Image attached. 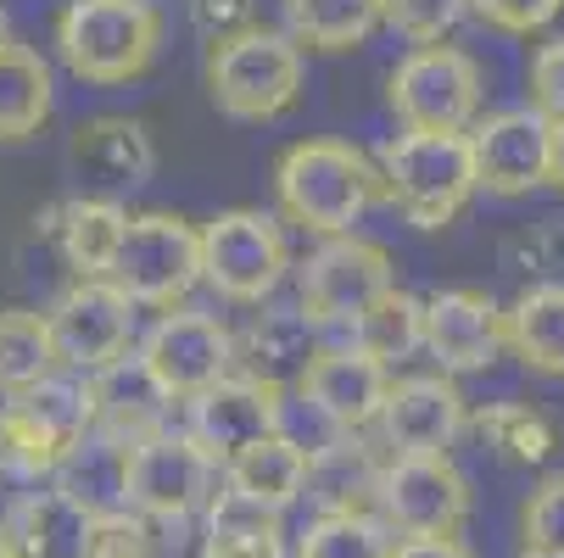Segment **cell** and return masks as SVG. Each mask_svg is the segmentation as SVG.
<instances>
[{"mask_svg": "<svg viewBox=\"0 0 564 558\" xmlns=\"http://www.w3.org/2000/svg\"><path fill=\"white\" fill-rule=\"evenodd\" d=\"M163 51V12L151 0H67L56 12V56L78 85H134Z\"/></svg>", "mask_w": 564, "mask_h": 558, "instance_id": "6da1fadb", "label": "cell"}, {"mask_svg": "<svg viewBox=\"0 0 564 558\" xmlns=\"http://www.w3.org/2000/svg\"><path fill=\"white\" fill-rule=\"evenodd\" d=\"M274 196L285 223L325 241V234L358 229V218L380 196V174L347 140H296L274 163Z\"/></svg>", "mask_w": 564, "mask_h": 558, "instance_id": "7a4b0ae2", "label": "cell"}, {"mask_svg": "<svg viewBox=\"0 0 564 558\" xmlns=\"http://www.w3.org/2000/svg\"><path fill=\"white\" fill-rule=\"evenodd\" d=\"M380 196L414 229H447L475 201V163L464 129H402L380 151Z\"/></svg>", "mask_w": 564, "mask_h": 558, "instance_id": "3957f363", "label": "cell"}, {"mask_svg": "<svg viewBox=\"0 0 564 558\" xmlns=\"http://www.w3.org/2000/svg\"><path fill=\"white\" fill-rule=\"evenodd\" d=\"M96 430V403H90V374L51 369L29 391L7 396L0 408V469L18 474H45Z\"/></svg>", "mask_w": 564, "mask_h": 558, "instance_id": "277c9868", "label": "cell"}, {"mask_svg": "<svg viewBox=\"0 0 564 558\" xmlns=\"http://www.w3.org/2000/svg\"><path fill=\"white\" fill-rule=\"evenodd\" d=\"M302 45L269 29H252L207 51V96L235 123H274L302 101Z\"/></svg>", "mask_w": 564, "mask_h": 558, "instance_id": "5b68a950", "label": "cell"}, {"mask_svg": "<svg viewBox=\"0 0 564 558\" xmlns=\"http://www.w3.org/2000/svg\"><path fill=\"white\" fill-rule=\"evenodd\" d=\"M107 280L134 307H180L202 285V234L174 212H134L112 252Z\"/></svg>", "mask_w": 564, "mask_h": 558, "instance_id": "8992f818", "label": "cell"}, {"mask_svg": "<svg viewBox=\"0 0 564 558\" xmlns=\"http://www.w3.org/2000/svg\"><path fill=\"white\" fill-rule=\"evenodd\" d=\"M202 234V280L224 296V302H252L263 307L285 269H291V247H285V223L263 207H229L213 223L196 229Z\"/></svg>", "mask_w": 564, "mask_h": 558, "instance_id": "52a82bcc", "label": "cell"}, {"mask_svg": "<svg viewBox=\"0 0 564 558\" xmlns=\"http://www.w3.org/2000/svg\"><path fill=\"white\" fill-rule=\"evenodd\" d=\"M487 78L480 62L458 45H414L386 78V101L402 129H469L480 118Z\"/></svg>", "mask_w": 564, "mask_h": 558, "instance_id": "ba28073f", "label": "cell"}, {"mask_svg": "<svg viewBox=\"0 0 564 558\" xmlns=\"http://www.w3.org/2000/svg\"><path fill=\"white\" fill-rule=\"evenodd\" d=\"M397 285V263L380 241H364L358 229L347 234H325L307 263H302V280H296V307L313 318L318 330L325 325H352V318Z\"/></svg>", "mask_w": 564, "mask_h": 558, "instance_id": "9c48e42d", "label": "cell"}, {"mask_svg": "<svg viewBox=\"0 0 564 558\" xmlns=\"http://www.w3.org/2000/svg\"><path fill=\"white\" fill-rule=\"evenodd\" d=\"M51 358L67 374H96L134 347V302L112 280H73L45 307Z\"/></svg>", "mask_w": 564, "mask_h": 558, "instance_id": "30bf717a", "label": "cell"}, {"mask_svg": "<svg viewBox=\"0 0 564 558\" xmlns=\"http://www.w3.org/2000/svg\"><path fill=\"white\" fill-rule=\"evenodd\" d=\"M134 352L174 403H191V396L207 391L213 380L235 374V330L218 313H196L185 302L163 307V318L145 330V341Z\"/></svg>", "mask_w": 564, "mask_h": 558, "instance_id": "8fae6325", "label": "cell"}, {"mask_svg": "<svg viewBox=\"0 0 564 558\" xmlns=\"http://www.w3.org/2000/svg\"><path fill=\"white\" fill-rule=\"evenodd\" d=\"M380 519L397 536H458L469 519V481L464 469L442 458H391L380 469Z\"/></svg>", "mask_w": 564, "mask_h": 558, "instance_id": "7c38bea8", "label": "cell"}, {"mask_svg": "<svg viewBox=\"0 0 564 558\" xmlns=\"http://www.w3.org/2000/svg\"><path fill=\"white\" fill-rule=\"evenodd\" d=\"M213 481L218 469L207 463V452L174 425L129 447V508L145 519H191L213 497Z\"/></svg>", "mask_w": 564, "mask_h": 558, "instance_id": "4fadbf2b", "label": "cell"}, {"mask_svg": "<svg viewBox=\"0 0 564 558\" xmlns=\"http://www.w3.org/2000/svg\"><path fill=\"white\" fill-rule=\"evenodd\" d=\"M547 134H553V118H542L531 101L475 118L464 129L469 163H475V190L514 201V196H531L536 185H547Z\"/></svg>", "mask_w": 564, "mask_h": 558, "instance_id": "5bb4252c", "label": "cell"}, {"mask_svg": "<svg viewBox=\"0 0 564 558\" xmlns=\"http://www.w3.org/2000/svg\"><path fill=\"white\" fill-rule=\"evenodd\" d=\"M380 441L391 458H442L469 425V403L453 374H402L380 396Z\"/></svg>", "mask_w": 564, "mask_h": 558, "instance_id": "9a60e30c", "label": "cell"}, {"mask_svg": "<svg viewBox=\"0 0 564 558\" xmlns=\"http://www.w3.org/2000/svg\"><path fill=\"white\" fill-rule=\"evenodd\" d=\"M274 430H285V403H280V385H269V380L224 374V380H213L207 391L191 396L185 436L207 452L213 469H224L240 447H252Z\"/></svg>", "mask_w": 564, "mask_h": 558, "instance_id": "2e32d148", "label": "cell"}, {"mask_svg": "<svg viewBox=\"0 0 564 558\" xmlns=\"http://www.w3.org/2000/svg\"><path fill=\"white\" fill-rule=\"evenodd\" d=\"M420 347L442 363V374H475L503 358V307L475 291V285H447L420 302Z\"/></svg>", "mask_w": 564, "mask_h": 558, "instance_id": "e0dca14e", "label": "cell"}, {"mask_svg": "<svg viewBox=\"0 0 564 558\" xmlns=\"http://www.w3.org/2000/svg\"><path fill=\"white\" fill-rule=\"evenodd\" d=\"M386 385H391V369L375 363L358 347H318L313 363L296 380L302 403L325 419L330 430H369L375 414H380Z\"/></svg>", "mask_w": 564, "mask_h": 558, "instance_id": "ac0fdd59", "label": "cell"}, {"mask_svg": "<svg viewBox=\"0 0 564 558\" xmlns=\"http://www.w3.org/2000/svg\"><path fill=\"white\" fill-rule=\"evenodd\" d=\"M73 168L85 179V196H129L140 190L151 174H156V145H151V129L140 118H90L85 129L73 134Z\"/></svg>", "mask_w": 564, "mask_h": 558, "instance_id": "d6986e66", "label": "cell"}, {"mask_svg": "<svg viewBox=\"0 0 564 558\" xmlns=\"http://www.w3.org/2000/svg\"><path fill=\"white\" fill-rule=\"evenodd\" d=\"M34 223L51 234V247L67 263L73 280H107L129 212H123V201H107V196H73Z\"/></svg>", "mask_w": 564, "mask_h": 558, "instance_id": "ffe728a7", "label": "cell"}, {"mask_svg": "<svg viewBox=\"0 0 564 558\" xmlns=\"http://www.w3.org/2000/svg\"><path fill=\"white\" fill-rule=\"evenodd\" d=\"M90 403H96V430L123 436V441H140L151 430H163L169 414H174V396L151 380V369L140 363L134 347L90 374Z\"/></svg>", "mask_w": 564, "mask_h": 558, "instance_id": "44dd1931", "label": "cell"}, {"mask_svg": "<svg viewBox=\"0 0 564 558\" xmlns=\"http://www.w3.org/2000/svg\"><path fill=\"white\" fill-rule=\"evenodd\" d=\"M318 352V325L302 307H263L247 330L235 336V374H252L269 385H296Z\"/></svg>", "mask_w": 564, "mask_h": 558, "instance_id": "7402d4cb", "label": "cell"}, {"mask_svg": "<svg viewBox=\"0 0 564 558\" xmlns=\"http://www.w3.org/2000/svg\"><path fill=\"white\" fill-rule=\"evenodd\" d=\"M129 447H134V441H123V436L90 430L85 441H78V447L51 469V486H56L73 508H85L90 519L129 508Z\"/></svg>", "mask_w": 564, "mask_h": 558, "instance_id": "603a6c76", "label": "cell"}, {"mask_svg": "<svg viewBox=\"0 0 564 558\" xmlns=\"http://www.w3.org/2000/svg\"><path fill=\"white\" fill-rule=\"evenodd\" d=\"M0 541L12 558H85L90 552V514L73 508L56 486L23 492L7 519H0Z\"/></svg>", "mask_w": 564, "mask_h": 558, "instance_id": "cb8c5ba5", "label": "cell"}, {"mask_svg": "<svg viewBox=\"0 0 564 558\" xmlns=\"http://www.w3.org/2000/svg\"><path fill=\"white\" fill-rule=\"evenodd\" d=\"M380 458L369 441H358V430H336L318 447H307V486L302 497L318 503V514H347L364 508L380 492Z\"/></svg>", "mask_w": 564, "mask_h": 558, "instance_id": "d4e9b609", "label": "cell"}, {"mask_svg": "<svg viewBox=\"0 0 564 558\" xmlns=\"http://www.w3.org/2000/svg\"><path fill=\"white\" fill-rule=\"evenodd\" d=\"M503 341L525 369L564 380V280H536L503 307Z\"/></svg>", "mask_w": 564, "mask_h": 558, "instance_id": "484cf974", "label": "cell"}, {"mask_svg": "<svg viewBox=\"0 0 564 558\" xmlns=\"http://www.w3.org/2000/svg\"><path fill=\"white\" fill-rule=\"evenodd\" d=\"M224 481H229L240 497H252V503L285 514V508L302 497V486H307V447L291 441L285 430H274V436H263V441H252V447H240V452L224 463Z\"/></svg>", "mask_w": 564, "mask_h": 558, "instance_id": "4316f807", "label": "cell"}, {"mask_svg": "<svg viewBox=\"0 0 564 558\" xmlns=\"http://www.w3.org/2000/svg\"><path fill=\"white\" fill-rule=\"evenodd\" d=\"M207 558H285L280 514L224 486L207 497Z\"/></svg>", "mask_w": 564, "mask_h": 558, "instance_id": "83f0119b", "label": "cell"}, {"mask_svg": "<svg viewBox=\"0 0 564 558\" xmlns=\"http://www.w3.org/2000/svg\"><path fill=\"white\" fill-rule=\"evenodd\" d=\"M51 101H56V85H51V62L34 51V45H7L0 51V140H29L45 129L51 118Z\"/></svg>", "mask_w": 564, "mask_h": 558, "instance_id": "f1b7e54d", "label": "cell"}, {"mask_svg": "<svg viewBox=\"0 0 564 558\" xmlns=\"http://www.w3.org/2000/svg\"><path fill=\"white\" fill-rule=\"evenodd\" d=\"M291 40L313 51H352L380 29V0H280Z\"/></svg>", "mask_w": 564, "mask_h": 558, "instance_id": "f546056e", "label": "cell"}, {"mask_svg": "<svg viewBox=\"0 0 564 558\" xmlns=\"http://www.w3.org/2000/svg\"><path fill=\"white\" fill-rule=\"evenodd\" d=\"M464 430H475L503 463H525V469L547 463L558 452V425L542 408H531V403H492V408L469 414Z\"/></svg>", "mask_w": 564, "mask_h": 558, "instance_id": "4dcf8cb0", "label": "cell"}, {"mask_svg": "<svg viewBox=\"0 0 564 558\" xmlns=\"http://www.w3.org/2000/svg\"><path fill=\"white\" fill-rule=\"evenodd\" d=\"M352 341L347 347H358V352H369L375 363H402V358H414L420 352V296L414 291H402V285H391V291H380L358 318H352Z\"/></svg>", "mask_w": 564, "mask_h": 558, "instance_id": "1f68e13d", "label": "cell"}, {"mask_svg": "<svg viewBox=\"0 0 564 558\" xmlns=\"http://www.w3.org/2000/svg\"><path fill=\"white\" fill-rule=\"evenodd\" d=\"M51 369H56V358H51V336H45V313L0 307V396L29 391Z\"/></svg>", "mask_w": 564, "mask_h": 558, "instance_id": "d6a6232c", "label": "cell"}, {"mask_svg": "<svg viewBox=\"0 0 564 558\" xmlns=\"http://www.w3.org/2000/svg\"><path fill=\"white\" fill-rule=\"evenodd\" d=\"M391 536H386V519H375L369 508H347V514H318L302 541H296V558H386Z\"/></svg>", "mask_w": 564, "mask_h": 558, "instance_id": "836d02e7", "label": "cell"}, {"mask_svg": "<svg viewBox=\"0 0 564 558\" xmlns=\"http://www.w3.org/2000/svg\"><path fill=\"white\" fill-rule=\"evenodd\" d=\"M469 18V0H380V29L409 45H442Z\"/></svg>", "mask_w": 564, "mask_h": 558, "instance_id": "e575fe53", "label": "cell"}, {"mask_svg": "<svg viewBox=\"0 0 564 558\" xmlns=\"http://www.w3.org/2000/svg\"><path fill=\"white\" fill-rule=\"evenodd\" d=\"M191 29H196V40L207 51H218V45H229L240 34L263 29L258 23V0H191Z\"/></svg>", "mask_w": 564, "mask_h": 558, "instance_id": "d590c367", "label": "cell"}, {"mask_svg": "<svg viewBox=\"0 0 564 558\" xmlns=\"http://www.w3.org/2000/svg\"><path fill=\"white\" fill-rule=\"evenodd\" d=\"M151 525L156 519H145L134 508L101 514V519H90V552H101V558H151V541H156Z\"/></svg>", "mask_w": 564, "mask_h": 558, "instance_id": "8d00e7d4", "label": "cell"}, {"mask_svg": "<svg viewBox=\"0 0 564 558\" xmlns=\"http://www.w3.org/2000/svg\"><path fill=\"white\" fill-rule=\"evenodd\" d=\"M520 530H525V547H542V552H564V474L542 481L520 514Z\"/></svg>", "mask_w": 564, "mask_h": 558, "instance_id": "74e56055", "label": "cell"}, {"mask_svg": "<svg viewBox=\"0 0 564 558\" xmlns=\"http://www.w3.org/2000/svg\"><path fill=\"white\" fill-rule=\"evenodd\" d=\"M469 12L498 34H536L564 12V0H469Z\"/></svg>", "mask_w": 564, "mask_h": 558, "instance_id": "f35d334b", "label": "cell"}, {"mask_svg": "<svg viewBox=\"0 0 564 558\" xmlns=\"http://www.w3.org/2000/svg\"><path fill=\"white\" fill-rule=\"evenodd\" d=\"M531 107L542 118H564V34L536 45L531 56Z\"/></svg>", "mask_w": 564, "mask_h": 558, "instance_id": "ab89813d", "label": "cell"}, {"mask_svg": "<svg viewBox=\"0 0 564 558\" xmlns=\"http://www.w3.org/2000/svg\"><path fill=\"white\" fill-rule=\"evenodd\" d=\"M386 558H475L458 536H402L386 547Z\"/></svg>", "mask_w": 564, "mask_h": 558, "instance_id": "60d3db41", "label": "cell"}, {"mask_svg": "<svg viewBox=\"0 0 564 558\" xmlns=\"http://www.w3.org/2000/svg\"><path fill=\"white\" fill-rule=\"evenodd\" d=\"M547 185L564 190V118H553V134H547Z\"/></svg>", "mask_w": 564, "mask_h": 558, "instance_id": "b9f144b4", "label": "cell"}, {"mask_svg": "<svg viewBox=\"0 0 564 558\" xmlns=\"http://www.w3.org/2000/svg\"><path fill=\"white\" fill-rule=\"evenodd\" d=\"M12 45V18H7V7H0V51Z\"/></svg>", "mask_w": 564, "mask_h": 558, "instance_id": "7bdbcfd3", "label": "cell"}, {"mask_svg": "<svg viewBox=\"0 0 564 558\" xmlns=\"http://www.w3.org/2000/svg\"><path fill=\"white\" fill-rule=\"evenodd\" d=\"M520 558H564V552H542V547H525Z\"/></svg>", "mask_w": 564, "mask_h": 558, "instance_id": "ee69618b", "label": "cell"}, {"mask_svg": "<svg viewBox=\"0 0 564 558\" xmlns=\"http://www.w3.org/2000/svg\"><path fill=\"white\" fill-rule=\"evenodd\" d=\"M0 558H12V547H7V541H0Z\"/></svg>", "mask_w": 564, "mask_h": 558, "instance_id": "f6af8a7d", "label": "cell"}, {"mask_svg": "<svg viewBox=\"0 0 564 558\" xmlns=\"http://www.w3.org/2000/svg\"><path fill=\"white\" fill-rule=\"evenodd\" d=\"M85 558H101V552H85Z\"/></svg>", "mask_w": 564, "mask_h": 558, "instance_id": "bcb514c9", "label": "cell"}]
</instances>
